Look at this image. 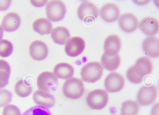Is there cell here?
Segmentation results:
<instances>
[{
    "instance_id": "1",
    "label": "cell",
    "mask_w": 159,
    "mask_h": 115,
    "mask_svg": "<svg viewBox=\"0 0 159 115\" xmlns=\"http://www.w3.org/2000/svg\"><path fill=\"white\" fill-rule=\"evenodd\" d=\"M62 92L66 98L77 99L81 98L85 92L83 81L78 78L72 77L65 81L62 87Z\"/></svg>"
},
{
    "instance_id": "2",
    "label": "cell",
    "mask_w": 159,
    "mask_h": 115,
    "mask_svg": "<svg viewBox=\"0 0 159 115\" xmlns=\"http://www.w3.org/2000/svg\"><path fill=\"white\" fill-rule=\"evenodd\" d=\"M103 71V67L100 62H88L81 68L80 73L81 79L88 83H94L101 78Z\"/></svg>"
},
{
    "instance_id": "3",
    "label": "cell",
    "mask_w": 159,
    "mask_h": 115,
    "mask_svg": "<svg viewBox=\"0 0 159 115\" xmlns=\"http://www.w3.org/2000/svg\"><path fill=\"white\" fill-rule=\"evenodd\" d=\"M108 96L107 92L101 89L93 90L88 93L86 99L87 106L91 109L99 110L107 104Z\"/></svg>"
},
{
    "instance_id": "4",
    "label": "cell",
    "mask_w": 159,
    "mask_h": 115,
    "mask_svg": "<svg viewBox=\"0 0 159 115\" xmlns=\"http://www.w3.org/2000/svg\"><path fill=\"white\" fill-rule=\"evenodd\" d=\"M46 12L49 20L58 21L64 17L66 12V6L61 1H50L46 5Z\"/></svg>"
},
{
    "instance_id": "5",
    "label": "cell",
    "mask_w": 159,
    "mask_h": 115,
    "mask_svg": "<svg viewBox=\"0 0 159 115\" xmlns=\"http://www.w3.org/2000/svg\"><path fill=\"white\" fill-rule=\"evenodd\" d=\"M77 15L81 20L85 22L95 21L98 17L99 11L97 7L88 1L82 2L77 10Z\"/></svg>"
},
{
    "instance_id": "6",
    "label": "cell",
    "mask_w": 159,
    "mask_h": 115,
    "mask_svg": "<svg viewBox=\"0 0 159 115\" xmlns=\"http://www.w3.org/2000/svg\"><path fill=\"white\" fill-rule=\"evenodd\" d=\"M58 82V78L51 72L41 73L37 79V85L39 90L49 92L55 89Z\"/></svg>"
},
{
    "instance_id": "7",
    "label": "cell",
    "mask_w": 159,
    "mask_h": 115,
    "mask_svg": "<svg viewBox=\"0 0 159 115\" xmlns=\"http://www.w3.org/2000/svg\"><path fill=\"white\" fill-rule=\"evenodd\" d=\"M157 89L155 85L143 86L138 92L137 100L140 105L148 106L154 102L157 98Z\"/></svg>"
},
{
    "instance_id": "8",
    "label": "cell",
    "mask_w": 159,
    "mask_h": 115,
    "mask_svg": "<svg viewBox=\"0 0 159 115\" xmlns=\"http://www.w3.org/2000/svg\"><path fill=\"white\" fill-rule=\"evenodd\" d=\"M125 81L123 77L116 72L109 74L104 81V86L106 90L111 93L119 92L124 88Z\"/></svg>"
},
{
    "instance_id": "9",
    "label": "cell",
    "mask_w": 159,
    "mask_h": 115,
    "mask_svg": "<svg viewBox=\"0 0 159 115\" xmlns=\"http://www.w3.org/2000/svg\"><path fill=\"white\" fill-rule=\"evenodd\" d=\"M29 53L33 59L40 61L47 57L48 49L45 43L41 40H36L32 42L30 44Z\"/></svg>"
},
{
    "instance_id": "10",
    "label": "cell",
    "mask_w": 159,
    "mask_h": 115,
    "mask_svg": "<svg viewBox=\"0 0 159 115\" xmlns=\"http://www.w3.org/2000/svg\"><path fill=\"white\" fill-rule=\"evenodd\" d=\"M85 42L82 38L75 36L70 38L65 45L66 53L71 57H75L80 55L85 48Z\"/></svg>"
},
{
    "instance_id": "11",
    "label": "cell",
    "mask_w": 159,
    "mask_h": 115,
    "mask_svg": "<svg viewBox=\"0 0 159 115\" xmlns=\"http://www.w3.org/2000/svg\"><path fill=\"white\" fill-rule=\"evenodd\" d=\"M32 97L34 102L38 106L49 108L55 105V98L49 92L38 90L34 92Z\"/></svg>"
},
{
    "instance_id": "12",
    "label": "cell",
    "mask_w": 159,
    "mask_h": 115,
    "mask_svg": "<svg viewBox=\"0 0 159 115\" xmlns=\"http://www.w3.org/2000/svg\"><path fill=\"white\" fill-rule=\"evenodd\" d=\"M99 14L104 21L107 22H111L116 21L118 19L120 12L119 8L115 4L107 3L101 7Z\"/></svg>"
},
{
    "instance_id": "13",
    "label": "cell",
    "mask_w": 159,
    "mask_h": 115,
    "mask_svg": "<svg viewBox=\"0 0 159 115\" xmlns=\"http://www.w3.org/2000/svg\"><path fill=\"white\" fill-rule=\"evenodd\" d=\"M119 23L122 30L127 33H130L137 29L139 22L137 17L134 14L127 13L120 16Z\"/></svg>"
},
{
    "instance_id": "14",
    "label": "cell",
    "mask_w": 159,
    "mask_h": 115,
    "mask_svg": "<svg viewBox=\"0 0 159 115\" xmlns=\"http://www.w3.org/2000/svg\"><path fill=\"white\" fill-rule=\"evenodd\" d=\"M20 23L21 19L19 15L16 12H11L3 17L1 25L3 30L10 32L17 30Z\"/></svg>"
},
{
    "instance_id": "15",
    "label": "cell",
    "mask_w": 159,
    "mask_h": 115,
    "mask_svg": "<svg viewBox=\"0 0 159 115\" xmlns=\"http://www.w3.org/2000/svg\"><path fill=\"white\" fill-rule=\"evenodd\" d=\"M139 28L145 34L153 36L157 34L159 30V24L157 20L151 16L143 18L139 22Z\"/></svg>"
},
{
    "instance_id": "16",
    "label": "cell",
    "mask_w": 159,
    "mask_h": 115,
    "mask_svg": "<svg viewBox=\"0 0 159 115\" xmlns=\"http://www.w3.org/2000/svg\"><path fill=\"white\" fill-rule=\"evenodd\" d=\"M121 47V40L116 34L108 36L105 39L104 45V53L106 55L113 56L117 54Z\"/></svg>"
},
{
    "instance_id": "17",
    "label": "cell",
    "mask_w": 159,
    "mask_h": 115,
    "mask_svg": "<svg viewBox=\"0 0 159 115\" xmlns=\"http://www.w3.org/2000/svg\"><path fill=\"white\" fill-rule=\"evenodd\" d=\"M159 39L157 37H148L143 40L142 47L145 53L153 58L159 56Z\"/></svg>"
},
{
    "instance_id": "18",
    "label": "cell",
    "mask_w": 159,
    "mask_h": 115,
    "mask_svg": "<svg viewBox=\"0 0 159 115\" xmlns=\"http://www.w3.org/2000/svg\"><path fill=\"white\" fill-rule=\"evenodd\" d=\"M51 36L55 43L63 45L70 39V34L67 28L63 26H58L51 31Z\"/></svg>"
},
{
    "instance_id": "19",
    "label": "cell",
    "mask_w": 159,
    "mask_h": 115,
    "mask_svg": "<svg viewBox=\"0 0 159 115\" xmlns=\"http://www.w3.org/2000/svg\"><path fill=\"white\" fill-rule=\"evenodd\" d=\"M74 70L70 64L66 62H61L54 67L53 73L58 78L62 79H68L73 76Z\"/></svg>"
},
{
    "instance_id": "20",
    "label": "cell",
    "mask_w": 159,
    "mask_h": 115,
    "mask_svg": "<svg viewBox=\"0 0 159 115\" xmlns=\"http://www.w3.org/2000/svg\"><path fill=\"white\" fill-rule=\"evenodd\" d=\"M33 30L40 35L48 34L51 31L52 25L50 21L45 18H40L33 23Z\"/></svg>"
},
{
    "instance_id": "21",
    "label": "cell",
    "mask_w": 159,
    "mask_h": 115,
    "mask_svg": "<svg viewBox=\"0 0 159 115\" xmlns=\"http://www.w3.org/2000/svg\"><path fill=\"white\" fill-rule=\"evenodd\" d=\"M101 62L103 67L108 71H112L119 67L120 63V58L118 53L113 56H110L104 53L101 57Z\"/></svg>"
},
{
    "instance_id": "22",
    "label": "cell",
    "mask_w": 159,
    "mask_h": 115,
    "mask_svg": "<svg viewBox=\"0 0 159 115\" xmlns=\"http://www.w3.org/2000/svg\"><path fill=\"white\" fill-rule=\"evenodd\" d=\"M134 66L138 73L143 77L151 74L153 68L152 61L149 58L146 57L139 58L136 61Z\"/></svg>"
},
{
    "instance_id": "23",
    "label": "cell",
    "mask_w": 159,
    "mask_h": 115,
    "mask_svg": "<svg viewBox=\"0 0 159 115\" xmlns=\"http://www.w3.org/2000/svg\"><path fill=\"white\" fill-rule=\"evenodd\" d=\"M14 90L17 95L21 98H25L32 93L33 89L31 85L25 80L18 81L14 86Z\"/></svg>"
},
{
    "instance_id": "24",
    "label": "cell",
    "mask_w": 159,
    "mask_h": 115,
    "mask_svg": "<svg viewBox=\"0 0 159 115\" xmlns=\"http://www.w3.org/2000/svg\"><path fill=\"white\" fill-rule=\"evenodd\" d=\"M11 71L9 63L3 59H0V89L8 84Z\"/></svg>"
},
{
    "instance_id": "25",
    "label": "cell",
    "mask_w": 159,
    "mask_h": 115,
    "mask_svg": "<svg viewBox=\"0 0 159 115\" xmlns=\"http://www.w3.org/2000/svg\"><path fill=\"white\" fill-rule=\"evenodd\" d=\"M139 110L138 103L131 100L123 102L120 109L121 115H137Z\"/></svg>"
},
{
    "instance_id": "26",
    "label": "cell",
    "mask_w": 159,
    "mask_h": 115,
    "mask_svg": "<svg viewBox=\"0 0 159 115\" xmlns=\"http://www.w3.org/2000/svg\"><path fill=\"white\" fill-rule=\"evenodd\" d=\"M21 115H52L49 108L38 105L29 108Z\"/></svg>"
},
{
    "instance_id": "27",
    "label": "cell",
    "mask_w": 159,
    "mask_h": 115,
    "mask_svg": "<svg viewBox=\"0 0 159 115\" xmlns=\"http://www.w3.org/2000/svg\"><path fill=\"white\" fill-rule=\"evenodd\" d=\"M13 47L12 43L6 39L0 40V56L5 58L9 57L12 53Z\"/></svg>"
},
{
    "instance_id": "28",
    "label": "cell",
    "mask_w": 159,
    "mask_h": 115,
    "mask_svg": "<svg viewBox=\"0 0 159 115\" xmlns=\"http://www.w3.org/2000/svg\"><path fill=\"white\" fill-rule=\"evenodd\" d=\"M126 77L129 81L135 84L141 83L143 77L138 73L134 65L128 68L126 73Z\"/></svg>"
},
{
    "instance_id": "29",
    "label": "cell",
    "mask_w": 159,
    "mask_h": 115,
    "mask_svg": "<svg viewBox=\"0 0 159 115\" xmlns=\"http://www.w3.org/2000/svg\"><path fill=\"white\" fill-rule=\"evenodd\" d=\"M12 94L6 89H0V108L5 106L11 101Z\"/></svg>"
},
{
    "instance_id": "30",
    "label": "cell",
    "mask_w": 159,
    "mask_h": 115,
    "mask_svg": "<svg viewBox=\"0 0 159 115\" xmlns=\"http://www.w3.org/2000/svg\"><path fill=\"white\" fill-rule=\"evenodd\" d=\"M2 115H21L20 111L16 106L8 104L4 106Z\"/></svg>"
},
{
    "instance_id": "31",
    "label": "cell",
    "mask_w": 159,
    "mask_h": 115,
    "mask_svg": "<svg viewBox=\"0 0 159 115\" xmlns=\"http://www.w3.org/2000/svg\"><path fill=\"white\" fill-rule=\"evenodd\" d=\"M11 0H0V11H4L7 10L11 3Z\"/></svg>"
},
{
    "instance_id": "32",
    "label": "cell",
    "mask_w": 159,
    "mask_h": 115,
    "mask_svg": "<svg viewBox=\"0 0 159 115\" xmlns=\"http://www.w3.org/2000/svg\"><path fill=\"white\" fill-rule=\"evenodd\" d=\"M31 3L34 6L36 7H40L43 6L47 3V0L44 1H35L30 0Z\"/></svg>"
},
{
    "instance_id": "33",
    "label": "cell",
    "mask_w": 159,
    "mask_h": 115,
    "mask_svg": "<svg viewBox=\"0 0 159 115\" xmlns=\"http://www.w3.org/2000/svg\"><path fill=\"white\" fill-rule=\"evenodd\" d=\"M159 103H157L152 108L151 112V115H159Z\"/></svg>"
},
{
    "instance_id": "34",
    "label": "cell",
    "mask_w": 159,
    "mask_h": 115,
    "mask_svg": "<svg viewBox=\"0 0 159 115\" xmlns=\"http://www.w3.org/2000/svg\"><path fill=\"white\" fill-rule=\"evenodd\" d=\"M3 30L1 26L0 25V40L2 39L3 35Z\"/></svg>"
}]
</instances>
